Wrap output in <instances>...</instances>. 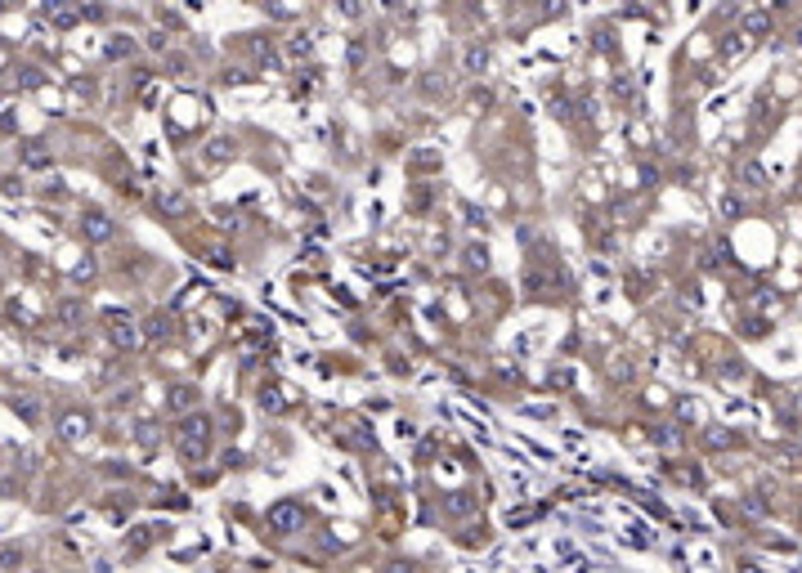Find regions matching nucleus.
<instances>
[{
	"label": "nucleus",
	"instance_id": "f257e3e1",
	"mask_svg": "<svg viewBox=\"0 0 802 573\" xmlns=\"http://www.w3.org/2000/svg\"><path fill=\"white\" fill-rule=\"evenodd\" d=\"M175 448L189 457V462H202L206 448H211V421L202 417V412H189L184 421L175 425Z\"/></svg>",
	"mask_w": 802,
	"mask_h": 573
},
{
	"label": "nucleus",
	"instance_id": "f03ea898",
	"mask_svg": "<svg viewBox=\"0 0 802 573\" xmlns=\"http://www.w3.org/2000/svg\"><path fill=\"white\" fill-rule=\"evenodd\" d=\"M104 323H108V336H112V345H117V350H139V340H144V327H139L126 309H108V313H104Z\"/></svg>",
	"mask_w": 802,
	"mask_h": 573
},
{
	"label": "nucleus",
	"instance_id": "7ed1b4c3",
	"mask_svg": "<svg viewBox=\"0 0 802 573\" xmlns=\"http://www.w3.org/2000/svg\"><path fill=\"white\" fill-rule=\"evenodd\" d=\"M264 524H269L274 533H301V524H305L301 501H274L269 515H264Z\"/></svg>",
	"mask_w": 802,
	"mask_h": 573
},
{
	"label": "nucleus",
	"instance_id": "20e7f679",
	"mask_svg": "<svg viewBox=\"0 0 802 573\" xmlns=\"http://www.w3.org/2000/svg\"><path fill=\"white\" fill-rule=\"evenodd\" d=\"M90 430H94V421L86 417V412H63L59 417V439L63 443H86Z\"/></svg>",
	"mask_w": 802,
	"mask_h": 573
},
{
	"label": "nucleus",
	"instance_id": "39448f33",
	"mask_svg": "<svg viewBox=\"0 0 802 573\" xmlns=\"http://www.w3.org/2000/svg\"><path fill=\"white\" fill-rule=\"evenodd\" d=\"M233 139H224V135H216V139H206L202 143V162L206 166H224V162H233Z\"/></svg>",
	"mask_w": 802,
	"mask_h": 573
},
{
	"label": "nucleus",
	"instance_id": "423d86ee",
	"mask_svg": "<svg viewBox=\"0 0 802 573\" xmlns=\"http://www.w3.org/2000/svg\"><path fill=\"white\" fill-rule=\"evenodd\" d=\"M81 233H86L90 242H108L112 233H117V228H112V220H108L104 211H90L86 220H81Z\"/></svg>",
	"mask_w": 802,
	"mask_h": 573
},
{
	"label": "nucleus",
	"instance_id": "0eeeda50",
	"mask_svg": "<svg viewBox=\"0 0 802 573\" xmlns=\"http://www.w3.org/2000/svg\"><path fill=\"white\" fill-rule=\"evenodd\" d=\"M157 211L162 215H189V197L175 189H157Z\"/></svg>",
	"mask_w": 802,
	"mask_h": 573
},
{
	"label": "nucleus",
	"instance_id": "6e6552de",
	"mask_svg": "<svg viewBox=\"0 0 802 573\" xmlns=\"http://www.w3.org/2000/svg\"><path fill=\"white\" fill-rule=\"evenodd\" d=\"M40 13H45V18H50L54 27H72V23L81 18V9H72V5H45Z\"/></svg>",
	"mask_w": 802,
	"mask_h": 573
},
{
	"label": "nucleus",
	"instance_id": "1a4fd4ad",
	"mask_svg": "<svg viewBox=\"0 0 802 573\" xmlns=\"http://www.w3.org/2000/svg\"><path fill=\"white\" fill-rule=\"evenodd\" d=\"M193 404H198V390H193V385H175V390H171V408L175 412H184V417H189Z\"/></svg>",
	"mask_w": 802,
	"mask_h": 573
},
{
	"label": "nucleus",
	"instance_id": "9d476101",
	"mask_svg": "<svg viewBox=\"0 0 802 573\" xmlns=\"http://www.w3.org/2000/svg\"><path fill=\"white\" fill-rule=\"evenodd\" d=\"M144 336L148 340H166L171 336V318H166V313H152V318L144 323Z\"/></svg>",
	"mask_w": 802,
	"mask_h": 573
},
{
	"label": "nucleus",
	"instance_id": "9b49d317",
	"mask_svg": "<svg viewBox=\"0 0 802 573\" xmlns=\"http://www.w3.org/2000/svg\"><path fill=\"white\" fill-rule=\"evenodd\" d=\"M104 54H108V59H130V54H135V40H130V36H112Z\"/></svg>",
	"mask_w": 802,
	"mask_h": 573
},
{
	"label": "nucleus",
	"instance_id": "f8f14e48",
	"mask_svg": "<svg viewBox=\"0 0 802 573\" xmlns=\"http://www.w3.org/2000/svg\"><path fill=\"white\" fill-rule=\"evenodd\" d=\"M462 63H467V72H484L489 67V50L484 45H471L467 54H462Z\"/></svg>",
	"mask_w": 802,
	"mask_h": 573
},
{
	"label": "nucleus",
	"instance_id": "ddd939ff",
	"mask_svg": "<svg viewBox=\"0 0 802 573\" xmlns=\"http://www.w3.org/2000/svg\"><path fill=\"white\" fill-rule=\"evenodd\" d=\"M18 564H23V551L13 547V542H5V547H0V573H13Z\"/></svg>",
	"mask_w": 802,
	"mask_h": 573
},
{
	"label": "nucleus",
	"instance_id": "4468645a",
	"mask_svg": "<svg viewBox=\"0 0 802 573\" xmlns=\"http://www.w3.org/2000/svg\"><path fill=\"white\" fill-rule=\"evenodd\" d=\"M9 408H13V412H23V417H27V421H36V417H40V408H36V399H27V394H13V399H9Z\"/></svg>",
	"mask_w": 802,
	"mask_h": 573
},
{
	"label": "nucleus",
	"instance_id": "2eb2a0df",
	"mask_svg": "<svg viewBox=\"0 0 802 573\" xmlns=\"http://www.w3.org/2000/svg\"><path fill=\"white\" fill-rule=\"evenodd\" d=\"M59 318H63L67 327H77L81 318H86V309H81V305H77V300H63V305H59Z\"/></svg>",
	"mask_w": 802,
	"mask_h": 573
},
{
	"label": "nucleus",
	"instance_id": "dca6fc26",
	"mask_svg": "<svg viewBox=\"0 0 802 573\" xmlns=\"http://www.w3.org/2000/svg\"><path fill=\"white\" fill-rule=\"evenodd\" d=\"M309 50H314V40H309L305 32H301V36H291V40H287V54H291V59H301V54H309Z\"/></svg>",
	"mask_w": 802,
	"mask_h": 573
},
{
	"label": "nucleus",
	"instance_id": "f3484780",
	"mask_svg": "<svg viewBox=\"0 0 802 573\" xmlns=\"http://www.w3.org/2000/svg\"><path fill=\"white\" fill-rule=\"evenodd\" d=\"M260 408H269V412H283V408H287L283 390H264V394H260Z\"/></svg>",
	"mask_w": 802,
	"mask_h": 573
},
{
	"label": "nucleus",
	"instance_id": "a211bd4d",
	"mask_svg": "<svg viewBox=\"0 0 802 573\" xmlns=\"http://www.w3.org/2000/svg\"><path fill=\"white\" fill-rule=\"evenodd\" d=\"M467 265H471V269H489V251L480 247V242H475V247H467Z\"/></svg>",
	"mask_w": 802,
	"mask_h": 573
},
{
	"label": "nucleus",
	"instance_id": "6ab92c4d",
	"mask_svg": "<svg viewBox=\"0 0 802 573\" xmlns=\"http://www.w3.org/2000/svg\"><path fill=\"white\" fill-rule=\"evenodd\" d=\"M40 81H45V77H40L36 67H23V72H18V85H23V90H36Z\"/></svg>",
	"mask_w": 802,
	"mask_h": 573
},
{
	"label": "nucleus",
	"instance_id": "aec40b11",
	"mask_svg": "<svg viewBox=\"0 0 802 573\" xmlns=\"http://www.w3.org/2000/svg\"><path fill=\"white\" fill-rule=\"evenodd\" d=\"M139 443H144V448H152V443H157V425H139Z\"/></svg>",
	"mask_w": 802,
	"mask_h": 573
},
{
	"label": "nucleus",
	"instance_id": "412c9836",
	"mask_svg": "<svg viewBox=\"0 0 802 573\" xmlns=\"http://www.w3.org/2000/svg\"><path fill=\"white\" fill-rule=\"evenodd\" d=\"M23 162H27V166H50V157L40 152V148H27V152H23Z\"/></svg>",
	"mask_w": 802,
	"mask_h": 573
},
{
	"label": "nucleus",
	"instance_id": "4be33fe9",
	"mask_svg": "<svg viewBox=\"0 0 802 573\" xmlns=\"http://www.w3.org/2000/svg\"><path fill=\"white\" fill-rule=\"evenodd\" d=\"M0 193H9V197H18V193H23V179H0Z\"/></svg>",
	"mask_w": 802,
	"mask_h": 573
},
{
	"label": "nucleus",
	"instance_id": "5701e85b",
	"mask_svg": "<svg viewBox=\"0 0 802 573\" xmlns=\"http://www.w3.org/2000/svg\"><path fill=\"white\" fill-rule=\"evenodd\" d=\"M506 520H511V524H529V520H533V511H511Z\"/></svg>",
	"mask_w": 802,
	"mask_h": 573
},
{
	"label": "nucleus",
	"instance_id": "b1692460",
	"mask_svg": "<svg viewBox=\"0 0 802 573\" xmlns=\"http://www.w3.org/2000/svg\"><path fill=\"white\" fill-rule=\"evenodd\" d=\"M744 573H753V569H744Z\"/></svg>",
	"mask_w": 802,
	"mask_h": 573
},
{
	"label": "nucleus",
	"instance_id": "393cba45",
	"mask_svg": "<svg viewBox=\"0 0 802 573\" xmlns=\"http://www.w3.org/2000/svg\"><path fill=\"white\" fill-rule=\"evenodd\" d=\"M32 573H40V569H32Z\"/></svg>",
	"mask_w": 802,
	"mask_h": 573
}]
</instances>
